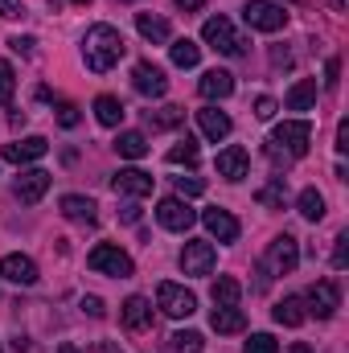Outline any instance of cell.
<instances>
[{
	"instance_id": "1",
	"label": "cell",
	"mask_w": 349,
	"mask_h": 353,
	"mask_svg": "<svg viewBox=\"0 0 349 353\" xmlns=\"http://www.w3.org/2000/svg\"><path fill=\"white\" fill-rule=\"evenodd\" d=\"M123 54H128V41H123L119 29H111V25H90L87 29V37H83V62H87V70L107 74L111 66H119Z\"/></svg>"
},
{
	"instance_id": "2",
	"label": "cell",
	"mask_w": 349,
	"mask_h": 353,
	"mask_svg": "<svg viewBox=\"0 0 349 353\" xmlns=\"http://www.w3.org/2000/svg\"><path fill=\"white\" fill-rule=\"evenodd\" d=\"M308 140H312V123H308V119H288V123H279V128L271 132L267 157H271L275 165L300 161V157H308Z\"/></svg>"
},
{
	"instance_id": "3",
	"label": "cell",
	"mask_w": 349,
	"mask_h": 353,
	"mask_svg": "<svg viewBox=\"0 0 349 353\" xmlns=\"http://www.w3.org/2000/svg\"><path fill=\"white\" fill-rule=\"evenodd\" d=\"M201 41L210 46V50H218V54H226V58H243L247 54V37L218 12V17H210L206 25H201Z\"/></svg>"
},
{
	"instance_id": "4",
	"label": "cell",
	"mask_w": 349,
	"mask_h": 353,
	"mask_svg": "<svg viewBox=\"0 0 349 353\" xmlns=\"http://www.w3.org/2000/svg\"><path fill=\"white\" fill-rule=\"evenodd\" d=\"M87 267L90 271H99V275H111V279H132V259H128V251H119L115 243H99V247H90L87 255Z\"/></svg>"
},
{
	"instance_id": "5",
	"label": "cell",
	"mask_w": 349,
	"mask_h": 353,
	"mask_svg": "<svg viewBox=\"0 0 349 353\" xmlns=\"http://www.w3.org/2000/svg\"><path fill=\"white\" fill-rule=\"evenodd\" d=\"M157 304H161V312L173 316V321H189V316L197 312V296H193L189 288L173 283V279H165V283L157 288Z\"/></svg>"
},
{
	"instance_id": "6",
	"label": "cell",
	"mask_w": 349,
	"mask_h": 353,
	"mask_svg": "<svg viewBox=\"0 0 349 353\" xmlns=\"http://www.w3.org/2000/svg\"><path fill=\"white\" fill-rule=\"evenodd\" d=\"M263 263L271 275H292L296 263H300V243L292 239V234H275L271 243H267V255H263Z\"/></svg>"
},
{
	"instance_id": "7",
	"label": "cell",
	"mask_w": 349,
	"mask_h": 353,
	"mask_svg": "<svg viewBox=\"0 0 349 353\" xmlns=\"http://www.w3.org/2000/svg\"><path fill=\"white\" fill-rule=\"evenodd\" d=\"M243 21H247L251 29H259V33H279V29L288 25V12H283V4H275V0H251V4L243 8Z\"/></svg>"
},
{
	"instance_id": "8",
	"label": "cell",
	"mask_w": 349,
	"mask_h": 353,
	"mask_svg": "<svg viewBox=\"0 0 349 353\" xmlns=\"http://www.w3.org/2000/svg\"><path fill=\"white\" fill-rule=\"evenodd\" d=\"M304 304H308V312H312V316L329 321V316L341 308V292H337V283H333V279H317V283L308 288Z\"/></svg>"
},
{
	"instance_id": "9",
	"label": "cell",
	"mask_w": 349,
	"mask_h": 353,
	"mask_svg": "<svg viewBox=\"0 0 349 353\" xmlns=\"http://www.w3.org/2000/svg\"><path fill=\"white\" fill-rule=\"evenodd\" d=\"M132 87L140 90L144 99H161V94L169 90V74H165L157 62H148V58H144V62H136V66H132Z\"/></svg>"
},
{
	"instance_id": "10",
	"label": "cell",
	"mask_w": 349,
	"mask_h": 353,
	"mask_svg": "<svg viewBox=\"0 0 349 353\" xmlns=\"http://www.w3.org/2000/svg\"><path fill=\"white\" fill-rule=\"evenodd\" d=\"M214 263H218L214 243H206V239H189V243H185V251H181V267H185V275H210Z\"/></svg>"
},
{
	"instance_id": "11",
	"label": "cell",
	"mask_w": 349,
	"mask_h": 353,
	"mask_svg": "<svg viewBox=\"0 0 349 353\" xmlns=\"http://www.w3.org/2000/svg\"><path fill=\"white\" fill-rule=\"evenodd\" d=\"M50 185H54V176L46 173V169H25V173L17 176L12 193H17V201H21V205H37V201L50 193Z\"/></svg>"
},
{
	"instance_id": "12",
	"label": "cell",
	"mask_w": 349,
	"mask_h": 353,
	"mask_svg": "<svg viewBox=\"0 0 349 353\" xmlns=\"http://www.w3.org/2000/svg\"><path fill=\"white\" fill-rule=\"evenodd\" d=\"M157 222H161L165 230H177V234H185V230L197 222V214L189 210V201H185V197H165V201L157 205Z\"/></svg>"
},
{
	"instance_id": "13",
	"label": "cell",
	"mask_w": 349,
	"mask_h": 353,
	"mask_svg": "<svg viewBox=\"0 0 349 353\" xmlns=\"http://www.w3.org/2000/svg\"><path fill=\"white\" fill-rule=\"evenodd\" d=\"M152 185H157V176L144 173V169H119V173L111 176V189L123 193V197H148Z\"/></svg>"
},
{
	"instance_id": "14",
	"label": "cell",
	"mask_w": 349,
	"mask_h": 353,
	"mask_svg": "<svg viewBox=\"0 0 349 353\" xmlns=\"http://www.w3.org/2000/svg\"><path fill=\"white\" fill-rule=\"evenodd\" d=\"M46 152H50V140L46 136H25V140L4 144V161L8 165H29V161H41Z\"/></svg>"
},
{
	"instance_id": "15",
	"label": "cell",
	"mask_w": 349,
	"mask_h": 353,
	"mask_svg": "<svg viewBox=\"0 0 349 353\" xmlns=\"http://www.w3.org/2000/svg\"><path fill=\"white\" fill-rule=\"evenodd\" d=\"M201 222H206V230H210L218 243H235V239H239V218H235L230 210H222V205H210V210L201 214Z\"/></svg>"
},
{
	"instance_id": "16",
	"label": "cell",
	"mask_w": 349,
	"mask_h": 353,
	"mask_svg": "<svg viewBox=\"0 0 349 353\" xmlns=\"http://www.w3.org/2000/svg\"><path fill=\"white\" fill-rule=\"evenodd\" d=\"M119 321H123L128 333H144V329H152V304L144 296H128L123 308H119Z\"/></svg>"
},
{
	"instance_id": "17",
	"label": "cell",
	"mask_w": 349,
	"mask_h": 353,
	"mask_svg": "<svg viewBox=\"0 0 349 353\" xmlns=\"http://www.w3.org/2000/svg\"><path fill=\"white\" fill-rule=\"evenodd\" d=\"M0 275L8 283H17V288H33L37 283V263L29 255H4L0 259Z\"/></svg>"
},
{
	"instance_id": "18",
	"label": "cell",
	"mask_w": 349,
	"mask_h": 353,
	"mask_svg": "<svg viewBox=\"0 0 349 353\" xmlns=\"http://www.w3.org/2000/svg\"><path fill=\"white\" fill-rule=\"evenodd\" d=\"M247 165H251V157H247V148H243V144L222 148V152H218V161H214L218 176H226V181H243V176H247Z\"/></svg>"
},
{
	"instance_id": "19",
	"label": "cell",
	"mask_w": 349,
	"mask_h": 353,
	"mask_svg": "<svg viewBox=\"0 0 349 353\" xmlns=\"http://www.w3.org/2000/svg\"><path fill=\"white\" fill-rule=\"evenodd\" d=\"M197 128H201V136H206V140H214V144H218V140H226V136H230V128H235V123H230V115H226V111H218V107H201V111H197Z\"/></svg>"
},
{
	"instance_id": "20",
	"label": "cell",
	"mask_w": 349,
	"mask_h": 353,
	"mask_svg": "<svg viewBox=\"0 0 349 353\" xmlns=\"http://www.w3.org/2000/svg\"><path fill=\"white\" fill-rule=\"evenodd\" d=\"M58 205H62V214H66L70 222H79V226H94V222H99V205H94L90 197H83V193H66Z\"/></svg>"
},
{
	"instance_id": "21",
	"label": "cell",
	"mask_w": 349,
	"mask_h": 353,
	"mask_svg": "<svg viewBox=\"0 0 349 353\" xmlns=\"http://www.w3.org/2000/svg\"><path fill=\"white\" fill-rule=\"evenodd\" d=\"M197 90H201V99H230L235 94V74L230 70H206L201 74V83H197Z\"/></svg>"
},
{
	"instance_id": "22",
	"label": "cell",
	"mask_w": 349,
	"mask_h": 353,
	"mask_svg": "<svg viewBox=\"0 0 349 353\" xmlns=\"http://www.w3.org/2000/svg\"><path fill=\"white\" fill-rule=\"evenodd\" d=\"M136 29H140V37H144V41H152V46H165V41L173 37L169 21H165V17H157V12H136Z\"/></svg>"
},
{
	"instance_id": "23",
	"label": "cell",
	"mask_w": 349,
	"mask_h": 353,
	"mask_svg": "<svg viewBox=\"0 0 349 353\" xmlns=\"http://www.w3.org/2000/svg\"><path fill=\"white\" fill-rule=\"evenodd\" d=\"M210 296H214V308H239V300H243V283H239L235 275H218L214 288H210Z\"/></svg>"
},
{
	"instance_id": "24",
	"label": "cell",
	"mask_w": 349,
	"mask_h": 353,
	"mask_svg": "<svg viewBox=\"0 0 349 353\" xmlns=\"http://www.w3.org/2000/svg\"><path fill=\"white\" fill-rule=\"evenodd\" d=\"M144 123H148L152 132H173V128H181V123H185V107H177V103H169V107L144 111Z\"/></svg>"
},
{
	"instance_id": "25",
	"label": "cell",
	"mask_w": 349,
	"mask_h": 353,
	"mask_svg": "<svg viewBox=\"0 0 349 353\" xmlns=\"http://www.w3.org/2000/svg\"><path fill=\"white\" fill-rule=\"evenodd\" d=\"M271 316H275V325H288V329H296V325H304V300L300 296H283L275 308H271Z\"/></svg>"
},
{
	"instance_id": "26",
	"label": "cell",
	"mask_w": 349,
	"mask_h": 353,
	"mask_svg": "<svg viewBox=\"0 0 349 353\" xmlns=\"http://www.w3.org/2000/svg\"><path fill=\"white\" fill-rule=\"evenodd\" d=\"M210 329L214 333H243L247 329V312L243 308H214L210 312Z\"/></svg>"
},
{
	"instance_id": "27",
	"label": "cell",
	"mask_w": 349,
	"mask_h": 353,
	"mask_svg": "<svg viewBox=\"0 0 349 353\" xmlns=\"http://www.w3.org/2000/svg\"><path fill=\"white\" fill-rule=\"evenodd\" d=\"M312 103H317V79H300L296 87L283 94V107L288 111H308Z\"/></svg>"
},
{
	"instance_id": "28",
	"label": "cell",
	"mask_w": 349,
	"mask_h": 353,
	"mask_svg": "<svg viewBox=\"0 0 349 353\" xmlns=\"http://www.w3.org/2000/svg\"><path fill=\"white\" fill-rule=\"evenodd\" d=\"M94 119H99L103 128H119V123H123V103H119L115 94H99V99H94Z\"/></svg>"
},
{
	"instance_id": "29",
	"label": "cell",
	"mask_w": 349,
	"mask_h": 353,
	"mask_svg": "<svg viewBox=\"0 0 349 353\" xmlns=\"http://www.w3.org/2000/svg\"><path fill=\"white\" fill-rule=\"evenodd\" d=\"M255 201L267 205V210H283V201H288V176H271L259 193H255Z\"/></svg>"
},
{
	"instance_id": "30",
	"label": "cell",
	"mask_w": 349,
	"mask_h": 353,
	"mask_svg": "<svg viewBox=\"0 0 349 353\" xmlns=\"http://www.w3.org/2000/svg\"><path fill=\"white\" fill-rule=\"evenodd\" d=\"M115 152L128 157V161L148 157V140H144V132H119V136H115Z\"/></svg>"
},
{
	"instance_id": "31",
	"label": "cell",
	"mask_w": 349,
	"mask_h": 353,
	"mask_svg": "<svg viewBox=\"0 0 349 353\" xmlns=\"http://www.w3.org/2000/svg\"><path fill=\"white\" fill-rule=\"evenodd\" d=\"M169 54H173V66L193 70V66H197V58H201V46H197V41H189V37H177L173 46H169Z\"/></svg>"
},
{
	"instance_id": "32",
	"label": "cell",
	"mask_w": 349,
	"mask_h": 353,
	"mask_svg": "<svg viewBox=\"0 0 349 353\" xmlns=\"http://www.w3.org/2000/svg\"><path fill=\"white\" fill-rule=\"evenodd\" d=\"M296 210H300V218H308V222H321V218H325V197H321L317 189H300V197H296Z\"/></svg>"
},
{
	"instance_id": "33",
	"label": "cell",
	"mask_w": 349,
	"mask_h": 353,
	"mask_svg": "<svg viewBox=\"0 0 349 353\" xmlns=\"http://www.w3.org/2000/svg\"><path fill=\"white\" fill-rule=\"evenodd\" d=\"M169 165H197V140L193 136L177 140L173 148H169Z\"/></svg>"
},
{
	"instance_id": "34",
	"label": "cell",
	"mask_w": 349,
	"mask_h": 353,
	"mask_svg": "<svg viewBox=\"0 0 349 353\" xmlns=\"http://www.w3.org/2000/svg\"><path fill=\"white\" fill-rule=\"evenodd\" d=\"M201 333H193V329H185V333H173V353H201Z\"/></svg>"
},
{
	"instance_id": "35",
	"label": "cell",
	"mask_w": 349,
	"mask_h": 353,
	"mask_svg": "<svg viewBox=\"0 0 349 353\" xmlns=\"http://www.w3.org/2000/svg\"><path fill=\"white\" fill-rule=\"evenodd\" d=\"M12 90H17V74H12V66L0 58V107L12 103Z\"/></svg>"
},
{
	"instance_id": "36",
	"label": "cell",
	"mask_w": 349,
	"mask_h": 353,
	"mask_svg": "<svg viewBox=\"0 0 349 353\" xmlns=\"http://www.w3.org/2000/svg\"><path fill=\"white\" fill-rule=\"evenodd\" d=\"M54 115H58V123H62V128H79V119H83V115H79V107H74L70 99H58Z\"/></svg>"
},
{
	"instance_id": "37",
	"label": "cell",
	"mask_w": 349,
	"mask_h": 353,
	"mask_svg": "<svg viewBox=\"0 0 349 353\" xmlns=\"http://www.w3.org/2000/svg\"><path fill=\"white\" fill-rule=\"evenodd\" d=\"M243 353H279V341H275L271 333H255V337L243 345Z\"/></svg>"
},
{
	"instance_id": "38",
	"label": "cell",
	"mask_w": 349,
	"mask_h": 353,
	"mask_svg": "<svg viewBox=\"0 0 349 353\" xmlns=\"http://www.w3.org/2000/svg\"><path fill=\"white\" fill-rule=\"evenodd\" d=\"M197 193H206L201 176H177V197H197Z\"/></svg>"
},
{
	"instance_id": "39",
	"label": "cell",
	"mask_w": 349,
	"mask_h": 353,
	"mask_svg": "<svg viewBox=\"0 0 349 353\" xmlns=\"http://www.w3.org/2000/svg\"><path fill=\"white\" fill-rule=\"evenodd\" d=\"M333 267H337V271L349 267V234H337V239H333Z\"/></svg>"
},
{
	"instance_id": "40",
	"label": "cell",
	"mask_w": 349,
	"mask_h": 353,
	"mask_svg": "<svg viewBox=\"0 0 349 353\" xmlns=\"http://www.w3.org/2000/svg\"><path fill=\"white\" fill-rule=\"evenodd\" d=\"M83 312L94 316V321H103V316H107V308H103V300H99V296H83Z\"/></svg>"
},
{
	"instance_id": "41",
	"label": "cell",
	"mask_w": 349,
	"mask_h": 353,
	"mask_svg": "<svg viewBox=\"0 0 349 353\" xmlns=\"http://www.w3.org/2000/svg\"><path fill=\"white\" fill-rule=\"evenodd\" d=\"M271 115H275V99L271 94H259L255 99V119H271Z\"/></svg>"
},
{
	"instance_id": "42",
	"label": "cell",
	"mask_w": 349,
	"mask_h": 353,
	"mask_svg": "<svg viewBox=\"0 0 349 353\" xmlns=\"http://www.w3.org/2000/svg\"><path fill=\"white\" fill-rule=\"evenodd\" d=\"M0 17L4 21H17V17H25V4L21 0H0Z\"/></svg>"
},
{
	"instance_id": "43",
	"label": "cell",
	"mask_w": 349,
	"mask_h": 353,
	"mask_svg": "<svg viewBox=\"0 0 349 353\" xmlns=\"http://www.w3.org/2000/svg\"><path fill=\"white\" fill-rule=\"evenodd\" d=\"M8 46H12V50H17V54H25V58H29V54H33V46H37V41H33V37H8Z\"/></svg>"
},
{
	"instance_id": "44",
	"label": "cell",
	"mask_w": 349,
	"mask_h": 353,
	"mask_svg": "<svg viewBox=\"0 0 349 353\" xmlns=\"http://www.w3.org/2000/svg\"><path fill=\"white\" fill-rule=\"evenodd\" d=\"M337 74H341V62L329 58V62H325V87H337Z\"/></svg>"
},
{
	"instance_id": "45",
	"label": "cell",
	"mask_w": 349,
	"mask_h": 353,
	"mask_svg": "<svg viewBox=\"0 0 349 353\" xmlns=\"http://www.w3.org/2000/svg\"><path fill=\"white\" fill-rule=\"evenodd\" d=\"M337 152H349V123H337Z\"/></svg>"
},
{
	"instance_id": "46",
	"label": "cell",
	"mask_w": 349,
	"mask_h": 353,
	"mask_svg": "<svg viewBox=\"0 0 349 353\" xmlns=\"http://www.w3.org/2000/svg\"><path fill=\"white\" fill-rule=\"evenodd\" d=\"M87 353H123V350H119L115 341H94V345H90Z\"/></svg>"
},
{
	"instance_id": "47",
	"label": "cell",
	"mask_w": 349,
	"mask_h": 353,
	"mask_svg": "<svg viewBox=\"0 0 349 353\" xmlns=\"http://www.w3.org/2000/svg\"><path fill=\"white\" fill-rule=\"evenodd\" d=\"M119 218H123V222H140V210H136V205H132V201H128V205H123V210H119Z\"/></svg>"
},
{
	"instance_id": "48",
	"label": "cell",
	"mask_w": 349,
	"mask_h": 353,
	"mask_svg": "<svg viewBox=\"0 0 349 353\" xmlns=\"http://www.w3.org/2000/svg\"><path fill=\"white\" fill-rule=\"evenodd\" d=\"M177 4H181V8H185V12H193V8H201V4H206V0H177Z\"/></svg>"
},
{
	"instance_id": "49",
	"label": "cell",
	"mask_w": 349,
	"mask_h": 353,
	"mask_svg": "<svg viewBox=\"0 0 349 353\" xmlns=\"http://www.w3.org/2000/svg\"><path fill=\"white\" fill-rule=\"evenodd\" d=\"M58 353H79V345H70V341H62V345H58Z\"/></svg>"
},
{
	"instance_id": "50",
	"label": "cell",
	"mask_w": 349,
	"mask_h": 353,
	"mask_svg": "<svg viewBox=\"0 0 349 353\" xmlns=\"http://www.w3.org/2000/svg\"><path fill=\"white\" fill-rule=\"evenodd\" d=\"M288 353H312V350H308L304 341H296V345H292V350H288Z\"/></svg>"
},
{
	"instance_id": "51",
	"label": "cell",
	"mask_w": 349,
	"mask_h": 353,
	"mask_svg": "<svg viewBox=\"0 0 349 353\" xmlns=\"http://www.w3.org/2000/svg\"><path fill=\"white\" fill-rule=\"evenodd\" d=\"M74 4H90V0H74Z\"/></svg>"
}]
</instances>
